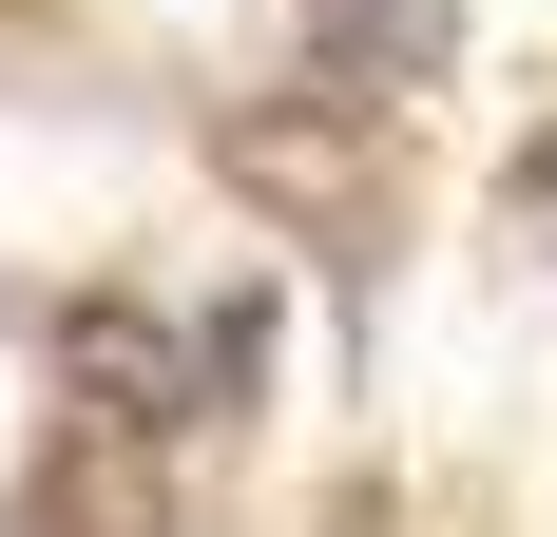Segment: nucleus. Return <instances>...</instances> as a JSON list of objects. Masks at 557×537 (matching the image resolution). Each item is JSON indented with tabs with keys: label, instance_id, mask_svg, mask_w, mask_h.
I'll use <instances>...</instances> for the list:
<instances>
[{
	"label": "nucleus",
	"instance_id": "obj_1",
	"mask_svg": "<svg viewBox=\"0 0 557 537\" xmlns=\"http://www.w3.org/2000/svg\"><path fill=\"white\" fill-rule=\"evenodd\" d=\"M77 384H97V423H115V441H154V423H193V403H173L193 365H173V346H154L135 308H77Z\"/></svg>",
	"mask_w": 557,
	"mask_h": 537
},
{
	"label": "nucleus",
	"instance_id": "obj_2",
	"mask_svg": "<svg viewBox=\"0 0 557 537\" xmlns=\"http://www.w3.org/2000/svg\"><path fill=\"white\" fill-rule=\"evenodd\" d=\"M308 39H327L346 77H443V39H461V0H308Z\"/></svg>",
	"mask_w": 557,
	"mask_h": 537
},
{
	"label": "nucleus",
	"instance_id": "obj_3",
	"mask_svg": "<svg viewBox=\"0 0 557 537\" xmlns=\"http://www.w3.org/2000/svg\"><path fill=\"white\" fill-rule=\"evenodd\" d=\"M20 537H154V519H135V499H115L97 461H77V441H58L39 480H20Z\"/></svg>",
	"mask_w": 557,
	"mask_h": 537
}]
</instances>
